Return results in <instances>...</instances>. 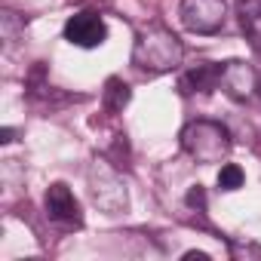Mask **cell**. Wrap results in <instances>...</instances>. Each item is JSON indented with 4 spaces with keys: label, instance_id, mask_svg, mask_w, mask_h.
<instances>
[{
    "label": "cell",
    "instance_id": "obj_8",
    "mask_svg": "<svg viewBox=\"0 0 261 261\" xmlns=\"http://www.w3.org/2000/svg\"><path fill=\"white\" fill-rule=\"evenodd\" d=\"M218 83H221V65H215V62H203V65H197L178 77V89L185 95H194V92L206 95V92L218 89Z\"/></svg>",
    "mask_w": 261,
    "mask_h": 261
},
{
    "label": "cell",
    "instance_id": "obj_2",
    "mask_svg": "<svg viewBox=\"0 0 261 261\" xmlns=\"http://www.w3.org/2000/svg\"><path fill=\"white\" fill-rule=\"evenodd\" d=\"M181 148L191 160L212 166V163H224L230 157V133L227 126L215 123V120H194L181 129Z\"/></svg>",
    "mask_w": 261,
    "mask_h": 261
},
{
    "label": "cell",
    "instance_id": "obj_10",
    "mask_svg": "<svg viewBox=\"0 0 261 261\" xmlns=\"http://www.w3.org/2000/svg\"><path fill=\"white\" fill-rule=\"evenodd\" d=\"M101 98H105V108H108V111H123V105L129 101V86H126L123 80L111 77V80L105 83Z\"/></svg>",
    "mask_w": 261,
    "mask_h": 261
},
{
    "label": "cell",
    "instance_id": "obj_6",
    "mask_svg": "<svg viewBox=\"0 0 261 261\" xmlns=\"http://www.w3.org/2000/svg\"><path fill=\"white\" fill-rule=\"evenodd\" d=\"M89 181H92V200H95L105 212H120V209H126V191H123L120 178H117L108 166L95 163L92 172H89Z\"/></svg>",
    "mask_w": 261,
    "mask_h": 261
},
{
    "label": "cell",
    "instance_id": "obj_11",
    "mask_svg": "<svg viewBox=\"0 0 261 261\" xmlns=\"http://www.w3.org/2000/svg\"><path fill=\"white\" fill-rule=\"evenodd\" d=\"M243 181H246V175H243V169L237 163L221 166V172H218V188L221 191H237V188H243Z\"/></svg>",
    "mask_w": 261,
    "mask_h": 261
},
{
    "label": "cell",
    "instance_id": "obj_1",
    "mask_svg": "<svg viewBox=\"0 0 261 261\" xmlns=\"http://www.w3.org/2000/svg\"><path fill=\"white\" fill-rule=\"evenodd\" d=\"M181 59H185V46L169 28L148 25L139 31L136 46H133V65L136 68H142L148 74H163V71L178 68Z\"/></svg>",
    "mask_w": 261,
    "mask_h": 261
},
{
    "label": "cell",
    "instance_id": "obj_7",
    "mask_svg": "<svg viewBox=\"0 0 261 261\" xmlns=\"http://www.w3.org/2000/svg\"><path fill=\"white\" fill-rule=\"evenodd\" d=\"M46 215L65 227H80L83 224V212H80V203L77 197L71 194L68 185L56 181L49 191H46Z\"/></svg>",
    "mask_w": 261,
    "mask_h": 261
},
{
    "label": "cell",
    "instance_id": "obj_4",
    "mask_svg": "<svg viewBox=\"0 0 261 261\" xmlns=\"http://www.w3.org/2000/svg\"><path fill=\"white\" fill-rule=\"evenodd\" d=\"M224 0H181V25L194 34H215L224 25Z\"/></svg>",
    "mask_w": 261,
    "mask_h": 261
},
{
    "label": "cell",
    "instance_id": "obj_12",
    "mask_svg": "<svg viewBox=\"0 0 261 261\" xmlns=\"http://www.w3.org/2000/svg\"><path fill=\"white\" fill-rule=\"evenodd\" d=\"M188 206H191V209L197 206V209L203 212V206H206V191H203L200 185H194V188L188 191Z\"/></svg>",
    "mask_w": 261,
    "mask_h": 261
},
{
    "label": "cell",
    "instance_id": "obj_3",
    "mask_svg": "<svg viewBox=\"0 0 261 261\" xmlns=\"http://www.w3.org/2000/svg\"><path fill=\"white\" fill-rule=\"evenodd\" d=\"M233 101H255L261 95V77L258 71L243 62V59H230L221 65V83H218Z\"/></svg>",
    "mask_w": 261,
    "mask_h": 261
},
{
    "label": "cell",
    "instance_id": "obj_5",
    "mask_svg": "<svg viewBox=\"0 0 261 261\" xmlns=\"http://www.w3.org/2000/svg\"><path fill=\"white\" fill-rule=\"evenodd\" d=\"M105 37H108V28H105L98 13H74L65 22V40L74 46L92 49V46H101Z\"/></svg>",
    "mask_w": 261,
    "mask_h": 261
},
{
    "label": "cell",
    "instance_id": "obj_9",
    "mask_svg": "<svg viewBox=\"0 0 261 261\" xmlns=\"http://www.w3.org/2000/svg\"><path fill=\"white\" fill-rule=\"evenodd\" d=\"M237 16H240V28L246 40L252 43V49L261 53V0H240Z\"/></svg>",
    "mask_w": 261,
    "mask_h": 261
},
{
    "label": "cell",
    "instance_id": "obj_13",
    "mask_svg": "<svg viewBox=\"0 0 261 261\" xmlns=\"http://www.w3.org/2000/svg\"><path fill=\"white\" fill-rule=\"evenodd\" d=\"M185 258H188V261H194V258H197V261H206V252H185Z\"/></svg>",
    "mask_w": 261,
    "mask_h": 261
},
{
    "label": "cell",
    "instance_id": "obj_14",
    "mask_svg": "<svg viewBox=\"0 0 261 261\" xmlns=\"http://www.w3.org/2000/svg\"><path fill=\"white\" fill-rule=\"evenodd\" d=\"M13 136H16L13 129H4V133H0V142H13Z\"/></svg>",
    "mask_w": 261,
    "mask_h": 261
}]
</instances>
